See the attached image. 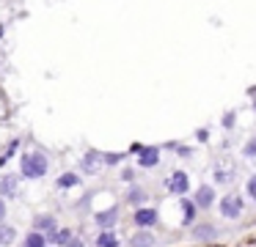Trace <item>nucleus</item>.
Returning <instances> with one entry per match:
<instances>
[{"label":"nucleus","mask_w":256,"mask_h":247,"mask_svg":"<svg viewBox=\"0 0 256 247\" xmlns=\"http://www.w3.org/2000/svg\"><path fill=\"white\" fill-rule=\"evenodd\" d=\"M160 162V148L157 146H138V165L140 168H154Z\"/></svg>","instance_id":"nucleus-2"},{"label":"nucleus","mask_w":256,"mask_h":247,"mask_svg":"<svg viewBox=\"0 0 256 247\" xmlns=\"http://www.w3.org/2000/svg\"><path fill=\"white\" fill-rule=\"evenodd\" d=\"M47 168H50V162L42 151H30L20 159V170H22L25 179H42L47 173Z\"/></svg>","instance_id":"nucleus-1"},{"label":"nucleus","mask_w":256,"mask_h":247,"mask_svg":"<svg viewBox=\"0 0 256 247\" xmlns=\"http://www.w3.org/2000/svg\"><path fill=\"white\" fill-rule=\"evenodd\" d=\"M118 220V209H108V212H96V225H102L105 231H110Z\"/></svg>","instance_id":"nucleus-6"},{"label":"nucleus","mask_w":256,"mask_h":247,"mask_svg":"<svg viewBox=\"0 0 256 247\" xmlns=\"http://www.w3.org/2000/svg\"><path fill=\"white\" fill-rule=\"evenodd\" d=\"M193 236H196V239H215L218 228H215V225H210V223H201V225H196V228H193Z\"/></svg>","instance_id":"nucleus-12"},{"label":"nucleus","mask_w":256,"mask_h":247,"mask_svg":"<svg viewBox=\"0 0 256 247\" xmlns=\"http://www.w3.org/2000/svg\"><path fill=\"white\" fill-rule=\"evenodd\" d=\"M212 203H215V190L212 187H198L196 190V206H201V209H210Z\"/></svg>","instance_id":"nucleus-5"},{"label":"nucleus","mask_w":256,"mask_h":247,"mask_svg":"<svg viewBox=\"0 0 256 247\" xmlns=\"http://www.w3.org/2000/svg\"><path fill=\"white\" fill-rule=\"evenodd\" d=\"M135 223H138L140 228H149V225L157 223V212L154 209H138V212H135Z\"/></svg>","instance_id":"nucleus-7"},{"label":"nucleus","mask_w":256,"mask_h":247,"mask_svg":"<svg viewBox=\"0 0 256 247\" xmlns=\"http://www.w3.org/2000/svg\"><path fill=\"white\" fill-rule=\"evenodd\" d=\"M14 239H17V231L12 225H3L0 223V247H12Z\"/></svg>","instance_id":"nucleus-13"},{"label":"nucleus","mask_w":256,"mask_h":247,"mask_svg":"<svg viewBox=\"0 0 256 247\" xmlns=\"http://www.w3.org/2000/svg\"><path fill=\"white\" fill-rule=\"evenodd\" d=\"M17 192V176H3L0 179V195H14Z\"/></svg>","instance_id":"nucleus-14"},{"label":"nucleus","mask_w":256,"mask_h":247,"mask_svg":"<svg viewBox=\"0 0 256 247\" xmlns=\"http://www.w3.org/2000/svg\"><path fill=\"white\" fill-rule=\"evenodd\" d=\"M3 217H6V203L0 201V223H3Z\"/></svg>","instance_id":"nucleus-26"},{"label":"nucleus","mask_w":256,"mask_h":247,"mask_svg":"<svg viewBox=\"0 0 256 247\" xmlns=\"http://www.w3.org/2000/svg\"><path fill=\"white\" fill-rule=\"evenodd\" d=\"M66 247H83V242H80V239H78V236H72V242H69V245H66Z\"/></svg>","instance_id":"nucleus-25"},{"label":"nucleus","mask_w":256,"mask_h":247,"mask_svg":"<svg viewBox=\"0 0 256 247\" xmlns=\"http://www.w3.org/2000/svg\"><path fill=\"white\" fill-rule=\"evenodd\" d=\"M232 176H234L232 165H226V162H218L215 165V181H218V184H228V181H232Z\"/></svg>","instance_id":"nucleus-9"},{"label":"nucleus","mask_w":256,"mask_h":247,"mask_svg":"<svg viewBox=\"0 0 256 247\" xmlns=\"http://www.w3.org/2000/svg\"><path fill=\"white\" fill-rule=\"evenodd\" d=\"M52 242H56V245H61V247H66L69 242H72V231L69 228H61V231H56V234L50 236Z\"/></svg>","instance_id":"nucleus-16"},{"label":"nucleus","mask_w":256,"mask_h":247,"mask_svg":"<svg viewBox=\"0 0 256 247\" xmlns=\"http://www.w3.org/2000/svg\"><path fill=\"white\" fill-rule=\"evenodd\" d=\"M144 201H146V192L140 187H132L130 190V203H144Z\"/></svg>","instance_id":"nucleus-20"},{"label":"nucleus","mask_w":256,"mask_h":247,"mask_svg":"<svg viewBox=\"0 0 256 247\" xmlns=\"http://www.w3.org/2000/svg\"><path fill=\"white\" fill-rule=\"evenodd\" d=\"M96 247H118V239L113 231H105V234L96 236Z\"/></svg>","instance_id":"nucleus-15"},{"label":"nucleus","mask_w":256,"mask_h":247,"mask_svg":"<svg viewBox=\"0 0 256 247\" xmlns=\"http://www.w3.org/2000/svg\"><path fill=\"white\" fill-rule=\"evenodd\" d=\"M223 126H234V113H228L226 118H223Z\"/></svg>","instance_id":"nucleus-24"},{"label":"nucleus","mask_w":256,"mask_h":247,"mask_svg":"<svg viewBox=\"0 0 256 247\" xmlns=\"http://www.w3.org/2000/svg\"><path fill=\"white\" fill-rule=\"evenodd\" d=\"M78 181H80V179H78L74 173H64L61 179H58V187H61V190H69V187H74Z\"/></svg>","instance_id":"nucleus-19"},{"label":"nucleus","mask_w":256,"mask_h":247,"mask_svg":"<svg viewBox=\"0 0 256 247\" xmlns=\"http://www.w3.org/2000/svg\"><path fill=\"white\" fill-rule=\"evenodd\" d=\"M118 159H122V154H108V157H105V162H108V165H116Z\"/></svg>","instance_id":"nucleus-23"},{"label":"nucleus","mask_w":256,"mask_h":247,"mask_svg":"<svg viewBox=\"0 0 256 247\" xmlns=\"http://www.w3.org/2000/svg\"><path fill=\"white\" fill-rule=\"evenodd\" d=\"M242 151H245V157H254V154H256V140H254V143H248V146H245Z\"/></svg>","instance_id":"nucleus-22"},{"label":"nucleus","mask_w":256,"mask_h":247,"mask_svg":"<svg viewBox=\"0 0 256 247\" xmlns=\"http://www.w3.org/2000/svg\"><path fill=\"white\" fill-rule=\"evenodd\" d=\"M100 165H102V157H100V154L91 151V154H86V157H83L80 168H83L86 173H96V170H100Z\"/></svg>","instance_id":"nucleus-10"},{"label":"nucleus","mask_w":256,"mask_h":247,"mask_svg":"<svg viewBox=\"0 0 256 247\" xmlns=\"http://www.w3.org/2000/svg\"><path fill=\"white\" fill-rule=\"evenodd\" d=\"M245 192H248L250 201H256V176H250V179H248V184H245Z\"/></svg>","instance_id":"nucleus-21"},{"label":"nucleus","mask_w":256,"mask_h":247,"mask_svg":"<svg viewBox=\"0 0 256 247\" xmlns=\"http://www.w3.org/2000/svg\"><path fill=\"white\" fill-rule=\"evenodd\" d=\"M220 214L226 220H234V217H240V214H242V201H240V198H223L220 201Z\"/></svg>","instance_id":"nucleus-4"},{"label":"nucleus","mask_w":256,"mask_h":247,"mask_svg":"<svg viewBox=\"0 0 256 247\" xmlns=\"http://www.w3.org/2000/svg\"><path fill=\"white\" fill-rule=\"evenodd\" d=\"M193 212H196V201H184L182 198V217H184V223H193Z\"/></svg>","instance_id":"nucleus-18"},{"label":"nucleus","mask_w":256,"mask_h":247,"mask_svg":"<svg viewBox=\"0 0 256 247\" xmlns=\"http://www.w3.org/2000/svg\"><path fill=\"white\" fill-rule=\"evenodd\" d=\"M25 247H44V236H42L39 231L28 234V236H25Z\"/></svg>","instance_id":"nucleus-17"},{"label":"nucleus","mask_w":256,"mask_h":247,"mask_svg":"<svg viewBox=\"0 0 256 247\" xmlns=\"http://www.w3.org/2000/svg\"><path fill=\"white\" fill-rule=\"evenodd\" d=\"M34 225H36V231H50V236L56 234V217H50V214H39V217L34 220Z\"/></svg>","instance_id":"nucleus-11"},{"label":"nucleus","mask_w":256,"mask_h":247,"mask_svg":"<svg viewBox=\"0 0 256 247\" xmlns=\"http://www.w3.org/2000/svg\"><path fill=\"white\" fill-rule=\"evenodd\" d=\"M166 187H168V192H174V195H184V192H188V187H190L188 173H182V170L171 173V179L166 181Z\"/></svg>","instance_id":"nucleus-3"},{"label":"nucleus","mask_w":256,"mask_h":247,"mask_svg":"<svg viewBox=\"0 0 256 247\" xmlns=\"http://www.w3.org/2000/svg\"><path fill=\"white\" fill-rule=\"evenodd\" d=\"M154 234H149V231H138V234L130 239V247H154Z\"/></svg>","instance_id":"nucleus-8"}]
</instances>
